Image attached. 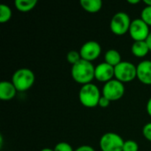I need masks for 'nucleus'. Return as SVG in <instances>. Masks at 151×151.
I'll list each match as a JSON object with an SVG mask.
<instances>
[{"mask_svg": "<svg viewBox=\"0 0 151 151\" xmlns=\"http://www.w3.org/2000/svg\"><path fill=\"white\" fill-rule=\"evenodd\" d=\"M95 70L96 67L91 62L81 59L72 66L71 73L76 82L85 85L91 83L95 78Z\"/></svg>", "mask_w": 151, "mask_h": 151, "instance_id": "nucleus-1", "label": "nucleus"}, {"mask_svg": "<svg viewBox=\"0 0 151 151\" xmlns=\"http://www.w3.org/2000/svg\"><path fill=\"white\" fill-rule=\"evenodd\" d=\"M101 96L99 88L92 83L83 85L79 92V98L81 104L88 108H94L97 106Z\"/></svg>", "mask_w": 151, "mask_h": 151, "instance_id": "nucleus-2", "label": "nucleus"}, {"mask_svg": "<svg viewBox=\"0 0 151 151\" xmlns=\"http://www.w3.org/2000/svg\"><path fill=\"white\" fill-rule=\"evenodd\" d=\"M35 79V74L30 69L21 68L13 73L12 82L18 91L23 92L33 86Z\"/></svg>", "mask_w": 151, "mask_h": 151, "instance_id": "nucleus-3", "label": "nucleus"}, {"mask_svg": "<svg viewBox=\"0 0 151 151\" xmlns=\"http://www.w3.org/2000/svg\"><path fill=\"white\" fill-rule=\"evenodd\" d=\"M131 22L130 17L127 12H119L112 17L110 23V28L113 34L117 35H123L127 32H129Z\"/></svg>", "mask_w": 151, "mask_h": 151, "instance_id": "nucleus-4", "label": "nucleus"}, {"mask_svg": "<svg viewBox=\"0 0 151 151\" xmlns=\"http://www.w3.org/2000/svg\"><path fill=\"white\" fill-rule=\"evenodd\" d=\"M116 80L123 82H129L137 77V67L131 62L122 61L114 67Z\"/></svg>", "mask_w": 151, "mask_h": 151, "instance_id": "nucleus-5", "label": "nucleus"}, {"mask_svg": "<svg viewBox=\"0 0 151 151\" xmlns=\"http://www.w3.org/2000/svg\"><path fill=\"white\" fill-rule=\"evenodd\" d=\"M125 141L115 133H106L100 140L102 151H123Z\"/></svg>", "mask_w": 151, "mask_h": 151, "instance_id": "nucleus-6", "label": "nucleus"}, {"mask_svg": "<svg viewBox=\"0 0 151 151\" xmlns=\"http://www.w3.org/2000/svg\"><path fill=\"white\" fill-rule=\"evenodd\" d=\"M124 93L125 87L123 83L118 80H111L106 82L103 88V96L111 102L121 99Z\"/></svg>", "mask_w": 151, "mask_h": 151, "instance_id": "nucleus-7", "label": "nucleus"}, {"mask_svg": "<svg viewBox=\"0 0 151 151\" xmlns=\"http://www.w3.org/2000/svg\"><path fill=\"white\" fill-rule=\"evenodd\" d=\"M150 33V31L149 28V25L142 19H135L132 20L129 28V34L132 39L134 40V42L146 41Z\"/></svg>", "mask_w": 151, "mask_h": 151, "instance_id": "nucleus-8", "label": "nucleus"}, {"mask_svg": "<svg viewBox=\"0 0 151 151\" xmlns=\"http://www.w3.org/2000/svg\"><path fill=\"white\" fill-rule=\"evenodd\" d=\"M101 51H102L101 46L97 42L88 41L81 46L80 50V54L81 59L88 62H92L100 56Z\"/></svg>", "mask_w": 151, "mask_h": 151, "instance_id": "nucleus-9", "label": "nucleus"}, {"mask_svg": "<svg viewBox=\"0 0 151 151\" xmlns=\"http://www.w3.org/2000/svg\"><path fill=\"white\" fill-rule=\"evenodd\" d=\"M115 77L114 67L110 65L107 63H101L96 67L95 70V78L101 82H108Z\"/></svg>", "mask_w": 151, "mask_h": 151, "instance_id": "nucleus-10", "label": "nucleus"}, {"mask_svg": "<svg viewBox=\"0 0 151 151\" xmlns=\"http://www.w3.org/2000/svg\"><path fill=\"white\" fill-rule=\"evenodd\" d=\"M137 67V78L138 80L146 85H151V61L143 60L138 64Z\"/></svg>", "mask_w": 151, "mask_h": 151, "instance_id": "nucleus-11", "label": "nucleus"}, {"mask_svg": "<svg viewBox=\"0 0 151 151\" xmlns=\"http://www.w3.org/2000/svg\"><path fill=\"white\" fill-rule=\"evenodd\" d=\"M17 89L9 81H2L0 83V99L3 101L12 100L17 93Z\"/></svg>", "mask_w": 151, "mask_h": 151, "instance_id": "nucleus-12", "label": "nucleus"}, {"mask_svg": "<svg viewBox=\"0 0 151 151\" xmlns=\"http://www.w3.org/2000/svg\"><path fill=\"white\" fill-rule=\"evenodd\" d=\"M132 53L137 57V58H143L145 57L149 51V46L146 42V41H138V42H134L132 45L131 48Z\"/></svg>", "mask_w": 151, "mask_h": 151, "instance_id": "nucleus-13", "label": "nucleus"}, {"mask_svg": "<svg viewBox=\"0 0 151 151\" xmlns=\"http://www.w3.org/2000/svg\"><path fill=\"white\" fill-rule=\"evenodd\" d=\"M81 5L85 11L95 13L101 10L103 6V2L101 0H81Z\"/></svg>", "mask_w": 151, "mask_h": 151, "instance_id": "nucleus-14", "label": "nucleus"}, {"mask_svg": "<svg viewBox=\"0 0 151 151\" xmlns=\"http://www.w3.org/2000/svg\"><path fill=\"white\" fill-rule=\"evenodd\" d=\"M105 63L109 64L110 65L115 67L119 63H121V55L116 50H109L104 55Z\"/></svg>", "mask_w": 151, "mask_h": 151, "instance_id": "nucleus-15", "label": "nucleus"}, {"mask_svg": "<svg viewBox=\"0 0 151 151\" xmlns=\"http://www.w3.org/2000/svg\"><path fill=\"white\" fill-rule=\"evenodd\" d=\"M37 4L36 0H16L15 6L19 12H29L35 7Z\"/></svg>", "mask_w": 151, "mask_h": 151, "instance_id": "nucleus-16", "label": "nucleus"}, {"mask_svg": "<svg viewBox=\"0 0 151 151\" xmlns=\"http://www.w3.org/2000/svg\"><path fill=\"white\" fill-rule=\"evenodd\" d=\"M12 18V10L6 4L0 5V22L5 23L10 20Z\"/></svg>", "mask_w": 151, "mask_h": 151, "instance_id": "nucleus-17", "label": "nucleus"}, {"mask_svg": "<svg viewBox=\"0 0 151 151\" xmlns=\"http://www.w3.org/2000/svg\"><path fill=\"white\" fill-rule=\"evenodd\" d=\"M80 60H81V57L80 52H78L76 50H71V51L68 52V54H67V61L72 65H75Z\"/></svg>", "mask_w": 151, "mask_h": 151, "instance_id": "nucleus-18", "label": "nucleus"}, {"mask_svg": "<svg viewBox=\"0 0 151 151\" xmlns=\"http://www.w3.org/2000/svg\"><path fill=\"white\" fill-rule=\"evenodd\" d=\"M141 19L146 22L149 26H151V6H146L141 14Z\"/></svg>", "mask_w": 151, "mask_h": 151, "instance_id": "nucleus-19", "label": "nucleus"}, {"mask_svg": "<svg viewBox=\"0 0 151 151\" xmlns=\"http://www.w3.org/2000/svg\"><path fill=\"white\" fill-rule=\"evenodd\" d=\"M139 146L136 142L133 140H128L124 142L123 151H138Z\"/></svg>", "mask_w": 151, "mask_h": 151, "instance_id": "nucleus-20", "label": "nucleus"}, {"mask_svg": "<svg viewBox=\"0 0 151 151\" xmlns=\"http://www.w3.org/2000/svg\"><path fill=\"white\" fill-rule=\"evenodd\" d=\"M54 151H73V150L69 143L62 142L55 146Z\"/></svg>", "mask_w": 151, "mask_h": 151, "instance_id": "nucleus-21", "label": "nucleus"}, {"mask_svg": "<svg viewBox=\"0 0 151 151\" xmlns=\"http://www.w3.org/2000/svg\"><path fill=\"white\" fill-rule=\"evenodd\" d=\"M142 133H143L144 137L148 141L151 142V122L150 123H148L147 125L144 126L143 130H142Z\"/></svg>", "mask_w": 151, "mask_h": 151, "instance_id": "nucleus-22", "label": "nucleus"}, {"mask_svg": "<svg viewBox=\"0 0 151 151\" xmlns=\"http://www.w3.org/2000/svg\"><path fill=\"white\" fill-rule=\"evenodd\" d=\"M110 104H111V101L108 100V99H107L106 97H104V96H102L101 98H100V100H99L98 105H99L100 107H102V108H107V107L110 105Z\"/></svg>", "mask_w": 151, "mask_h": 151, "instance_id": "nucleus-23", "label": "nucleus"}, {"mask_svg": "<svg viewBox=\"0 0 151 151\" xmlns=\"http://www.w3.org/2000/svg\"><path fill=\"white\" fill-rule=\"evenodd\" d=\"M74 151H95V150L90 147V146H88V145H83V146H81L79 147L76 150Z\"/></svg>", "mask_w": 151, "mask_h": 151, "instance_id": "nucleus-24", "label": "nucleus"}, {"mask_svg": "<svg viewBox=\"0 0 151 151\" xmlns=\"http://www.w3.org/2000/svg\"><path fill=\"white\" fill-rule=\"evenodd\" d=\"M147 112L151 117V97L150 98V100L148 101V104H147Z\"/></svg>", "mask_w": 151, "mask_h": 151, "instance_id": "nucleus-25", "label": "nucleus"}, {"mask_svg": "<svg viewBox=\"0 0 151 151\" xmlns=\"http://www.w3.org/2000/svg\"><path fill=\"white\" fill-rule=\"evenodd\" d=\"M146 42H147V44L149 46L150 50L151 51V31L150 33V35H149V36H148V38H147V40H146Z\"/></svg>", "mask_w": 151, "mask_h": 151, "instance_id": "nucleus-26", "label": "nucleus"}, {"mask_svg": "<svg viewBox=\"0 0 151 151\" xmlns=\"http://www.w3.org/2000/svg\"><path fill=\"white\" fill-rule=\"evenodd\" d=\"M127 2L129 4H139L140 3V0H128Z\"/></svg>", "mask_w": 151, "mask_h": 151, "instance_id": "nucleus-27", "label": "nucleus"}, {"mask_svg": "<svg viewBox=\"0 0 151 151\" xmlns=\"http://www.w3.org/2000/svg\"><path fill=\"white\" fill-rule=\"evenodd\" d=\"M144 3L147 4V6H151V0H144Z\"/></svg>", "mask_w": 151, "mask_h": 151, "instance_id": "nucleus-28", "label": "nucleus"}, {"mask_svg": "<svg viewBox=\"0 0 151 151\" xmlns=\"http://www.w3.org/2000/svg\"><path fill=\"white\" fill-rule=\"evenodd\" d=\"M41 151H54V150H50V149H48V148H45L43 150H42Z\"/></svg>", "mask_w": 151, "mask_h": 151, "instance_id": "nucleus-29", "label": "nucleus"}]
</instances>
